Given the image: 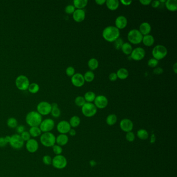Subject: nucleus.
I'll list each match as a JSON object with an SVG mask.
<instances>
[{
	"instance_id": "obj_29",
	"label": "nucleus",
	"mask_w": 177,
	"mask_h": 177,
	"mask_svg": "<svg viewBox=\"0 0 177 177\" xmlns=\"http://www.w3.org/2000/svg\"><path fill=\"white\" fill-rule=\"evenodd\" d=\"M123 53L126 55H130L133 51V47L129 43H124L121 49Z\"/></svg>"
},
{
	"instance_id": "obj_13",
	"label": "nucleus",
	"mask_w": 177,
	"mask_h": 177,
	"mask_svg": "<svg viewBox=\"0 0 177 177\" xmlns=\"http://www.w3.org/2000/svg\"><path fill=\"white\" fill-rule=\"evenodd\" d=\"M145 56V50L144 48L138 47L133 50L130 54V57L135 61H140L144 58Z\"/></svg>"
},
{
	"instance_id": "obj_14",
	"label": "nucleus",
	"mask_w": 177,
	"mask_h": 177,
	"mask_svg": "<svg viewBox=\"0 0 177 177\" xmlns=\"http://www.w3.org/2000/svg\"><path fill=\"white\" fill-rule=\"evenodd\" d=\"M26 148L27 151L30 153H34L36 152L39 150V144L36 139L34 138H31L30 140L26 142Z\"/></svg>"
},
{
	"instance_id": "obj_44",
	"label": "nucleus",
	"mask_w": 177,
	"mask_h": 177,
	"mask_svg": "<svg viewBox=\"0 0 177 177\" xmlns=\"http://www.w3.org/2000/svg\"><path fill=\"white\" fill-rule=\"evenodd\" d=\"M75 8L73 5H68L65 8V12L68 14H73L75 11Z\"/></svg>"
},
{
	"instance_id": "obj_36",
	"label": "nucleus",
	"mask_w": 177,
	"mask_h": 177,
	"mask_svg": "<svg viewBox=\"0 0 177 177\" xmlns=\"http://www.w3.org/2000/svg\"><path fill=\"white\" fill-rule=\"evenodd\" d=\"M83 76L85 82H92L94 81L95 78V74L92 71H88L85 73Z\"/></svg>"
},
{
	"instance_id": "obj_20",
	"label": "nucleus",
	"mask_w": 177,
	"mask_h": 177,
	"mask_svg": "<svg viewBox=\"0 0 177 177\" xmlns=\"http://www.w3.org/2000/svg\"><path fill=\"white\" fill-rule=\"evenodd\" d=\"M151 30L152 28L150 24L147 22H144L140 25L139 31H140L142 36H144L150 34Z\"/></svg>"
},
{
	"instance_id": "obj_37",
	"label": "nucleus",
	"mask_w": 177,
	"mask_h": 177,
	"mask_svg": "<svg viewBox=\"0 0 177 177\" xmlns=\"http://www.w3.org/2000/svg\"><path fill=\"white\" fill-rule=\"evenodd\" d=\"M28 90L31 94H36L39 91V85L36 83H32L30 84Z\"/></svg>"
},
{
	"instance_id": "obj_9",
	"label": "nucleus",
	"mask_w": 177,
	"mask_h": 177,
	"mask_svg": "<svg viewBox=\"0 0 177 177\" xmlns=\"http://www.w3.org/2000/svg\"><path fill=\"white\" fill-rule=\"evenodd\" d=\"M9 144L11 147L15 150H20L22 149L25 144V142L21 138L20 135L18 134L11 136V140Z\"/></svg>"
},
{
	"instance_id": "obj_15",
	"label": "nucleus",
	"mask_w": 177,
	"mask_h": 177,
	"mask_svg": "<svg viewBox=\"0 0 177 177\" xmlns=\"http://www.w3.org/2000/svg\"><path fill=\"white\" fill-rule=\"evenodd\" d=\"M57 131L60 134H66L69 133L70 130L71 129V127L69 124V122L67 120H61L57 124Z\"/></svg>"
},
{
	"instance_id": "obj_8",
	"label": "nucleus",
	"mask_w": 177,
	"mask_h": 177,
	"mask_svg": "<svg viewBox=\"0 0 177 177\" xmlns=\"http://www.w3.org/2000/svg\"><path fill=\"white\" fill-rule=\"evenodd\" d=\"M15 85L19 90L25 91L28 90L30 85V81L27 76L20 75L16 78Z\"/></svg>"
},
{
	"instance_id": "obj_6",
	"label": "nucleus",
	"mask_w": 177,
	"mask_h": 177,
	"mask_svg": "<svg viewBox=\"0 0 177 177\" xmlns=\"http://www.w3.org/2000/svg\"><path fill=\"white\" fill-rule=\"evenodd\" d=\"M67 159L62 155H55L52 159L51 165L57 169H63L67 166Z\"/></svg>"
},
{
	"instance_id": "obj_4",
	"label": "nucleus",
	"mask_w": 177,
	"mask_h": 177,
	"mask_svg": "<svg viewBox=\"0 0 177 177\" xmlns=\"http://www.w3.org/2000/svg\"><path fill=\"white\" fill-rule=\"evenodd\" d=\"M144 36L142 35L138 29H134L129 31L127 34L128 40L134 45H137L142 42Z\"/></svg>"
},
{
	"instance_id": "obj_48",
	"label": "nucleus",
	"mask_w": 177,
	"mask_h": 177,
	"mask_svg": "<svg viewBox=\"0 0 177 177\" xmlns=\"http://www.w3.org/2000/svg\"><path fill=\"white\" fill-rule=\"evenodd\" d=\"M109 78L110 81L114 82L116 81L118 78L116 73L114 72L110 73L109 76Z\"/></svg>"
},
{
	"instance_id": "obj_2",
	"label": "nucleus",
	"mask_w": 177,
	"mask_h": 177,
	"mask_svg": "<svg viewBox=\"0 0 177 177\" xmlns=\"http://www.w3.org/2000/svg\"><path fill=\"white\" fill-rule=\"evenodd\" d=\"M42 120V116L35 111L29 112L26 116V122L30 127L39 126Z\"/></svg>"
},
{
	"instance_id": "obj_45",
	"label": "nucleus",
	"mask_w": 177,
	"mask_h": 177,
	"mask_svg": "<svg viewBox=\"0 0 177 177\" xmlns=\"http://www.w3.org/2000/svg\"><path fill=\"white\" fill-rule=\"evenodd\" d=\"M20 135L24 142L28 141L29 140H30L31 137L30 136V134L29 133V131H26V130Z\"/></svg>"
},
{
	"instance_id": "obj_19",
	"label": "nucleus",
	"mask_w": 177,
	"mask_h": 177,
	"mask_svg": "<svg viewBox=\"0 0 177 177\" xmlns=\"http://www.w3.org/2000/svg\"><path fill=\"white\" fill-rule=\"evenodd\" d=\"M86 13L84 9H75L73 14V19L76 23H81L85 20Z\"/></svg>"
},
{
	"instance_id": "obj_40",
	"label": "nucleus",
	"mask_w": 177,
	"mask_h": 177,
	"mask_svg": "<svg viewBox=\"0 0 177 177\" xmlns=\"http://www.w3.org/2000/svg\"><path fill=\"white\" fill-rule=\"evenodd\" d=\"M114 47L116 50H120L121 47L122 46L123 44H124V41L123 40L122 38L119 37L116 40H115L114 42Z\"/></svg>"
},
{
	"instance_id": "obj_39",
	"label": "nucleus",
	"mask_w": 177,
	"mask_h": 177,
	"mask_svg": "<svg viewBox=\"0 0 177 177\" xmlns=\"http://www.w3.org/2000/svg\"><path fill=\"white\" fill-rule=\"evenodd\" d=\"M52 149H53L54 153L56 155H61V154H62V152H63V149H62V147L58 145L57 144H55V145H54L53 147H52Z\"/></svg>"
},
{
	"instance_id": "obj_3",
	"label": "nucleus",
	"mask_w": 177,
	"mask_h": 177,
	"mask_svg": "<svg viewBox=\"0 0 177 177\" xmlns=\"http://www.w3.org/2000/svg\"><path fill=\"white\" fill-rule=\"evenodd\" d=\"M40 142L44 147H53L56 144V136L51 132L42 133L40 138Z\"/></svg>"
},
{
	"instance_id": "obj_10",
	"label": "nucleus",
	"mask_w": 177,
	"mask_h": 177,
	"mask_svg": "<svg viewBox=\"0 0 177 177\" xmlns=\"http://www.w3.org/2000/svg\"><path fill=\"white\" fill-rule=\"evenodd\" d=\"M37 112L42 116H46L50 114L51 105L46 101H41L37 105Z\"/></svg>"
},
{
	"instance_id": "obj_50",
	"label": "nucleus",
	"mask_w": 177,
	"mask_h": 177,
	"mask_svg": "<svg viewBox=\"0 0 177 177\" xmlns=\"http://www.w3.org/2000/svg\"><path fill=\"white\" fill-rule=\"evenodd\" d=\"M151 4L152 7H153L154 9H156V8L159 7L160 4H161V3H160L159 1H158V0H154V1H152Z\"/></svg>"
},
{
	"instance_id": "obj_24",
	"label": "nucleus",
	"mask_w": 177,
	"mask_h": 177,
	"mask_svg": "<svg viewBox=\"0 0 177 177\" xmlns=\"http://www.w3.org/2000/svg\"><path fill=\"white\" fill-rule=\"evenodd\" d=\"M167 9L170 12H175L177 10V0H167L165 2Z\"/></svg>"
},
{
	"instance_id": "obj_38",
	"label": "nucleus",
	"mask_w": 177,
	"mask_h": 177,
	"mask_svg": "<svg viewBox=\"0 0 177 177\" xmlns=\"http://www.w3.org/2000/svg\"><path fill=\"white\" fill-rule=\"evenodd\" d=\"M75 104L77 106L79 107H82L84 105H85V103L86 102L85 101V99L84 97L82 96H78L75 98Z\"/></svg>"
},
{
	"instance_id": "obj_16",
	"label": "nucleus",
	"mask_w": 177,
	"mask_h": 177,
	"mask_svg": "<svg viewBox=\"0 0 177 177\" xmlns=\"http://www.w3.org/2000/svg\"><path fill=\"white\" fill-rule=\"evenodd\" d=\"M85 82L83 75H82L80 73H75L71 77V83L75 87H81L83 86L84 85Z\"/></svg>"
},
{
	"instance_id": "obj_7",
	"label": "nucleus",
	"mask_w": 177,
	"mask_h": 177,
	"mask_svg": "<svg viewBox=\"0 0 177 177\" xmlns=\"http://www.w3.org/2000/svg\"><path fill=\"white\" fill-rule=\"evenodd\" d=\"M82 112L86 117H92L96 115L97 108L93 103L86 102L82 107Z\"/></svg>"
},
{
	"instance_id": "obj_47",
	"label": "nucleus",
	"mask_w": 177,
	"mask_h": 177,
	"mask_svg": "<svg viewBox=\"0 0 177 177\" xmlns=\"http://www.w3.org/2000/svg\"><path fill=\"white\" fill-rule=\"evenodd\" d=\"M16 128L17 133L19 135H20L25 131V127L23 125H19Z\"/></svg>"
},
{
	"instance_id": "obj_51",
	"label": "nucleus",
	"mask_w": 177,
	"mask_h": 177,
	"mask_svg": "<svg viewBox=\"0 0 177 177\" xmlns=\"http://www.w3.org/2000/svg\"><path fill=\"white\" fill-rule=\"evenodd\" d=\"M7 143L6 142L4 137H0V148H4L7 145Z\"/></svg>"
},
{
	"instance_id": "obj_43",
	"label": "nucleus",
	"mask_w": 177,
	"mask_h": 177,
	"mask_svg": "<svg viewBox=\"0 0 177 177\" xmlns=\"http://www.w3.org/2000/svg\"><path fill=\"white\" fill-rule=\"evenodd\" d=\"M126 137V140L127 141L131 142L135 141L136 136H135L134 133L132 132V131H130V132L126 133V137Z\"/></svg>"
},
{
	"instance_id": "obj_22",
	"label": "nucleus",
	"mask_w": 177,
	"mask_h": 177,
	"mask_svg": "<svg viewBox=\"0 0 177 177\" xmlns=\"http://www.w3.org/2000/svg\"><path fill=\"white\" fill-rule=\"evenodd\" d=\"M106 7L111 11H115L119 8L120 2L118 0H106Z\"/></svg>"
},
{
	"instance_id": "obj_5",
	"label": "nucleus",
	"mask_w": 177,
	"mask_h": 177,
	"mask_svg": "<svg viewBox=\"0 0 177 177\" xmlns=\"http://www.w3.org/2000/svg\"><path fill=\"white\" fill-rule=\"evenodd\" d=\"M167 53L168 51L166 47L162 45H158L155 46L152 51L153 57L158 61L164 58Z\"/></svg>"
},
{
	"instance_id": "obj_30",
	"label": "nucleus",
	"mask_w": 177,
	"mask_h": 177,
	"mask_svg": "<svg viewBox=\"0 0 177 177\" xmlns=\"http://www.w3.org/2000/svg\"><path fill=\"white\" fill-rule=\"evenodd\" d=\"M88 67L92 71L95 70L99 67V61L97 59L92 58L88 61Z\"/></svg>"
},
{
	"instance_id": "obj_28",
	"label": "nucleus",
	"mask_w": 177,
	"mask_h": 177,
	"mask_svg": "<svg viewBox=\"0 0 177 177\" xmlns=\"http://www.w3.org/2000/svg\"><path fill=\"white\" fill-rule=\"evenodd\" d=\"M29 133L30 134L31 137L33 138H37L38 137L40 136L42 132L39 127H31L30 128Z\"/></svg>"
},
{
	"instance_id": "obj_58",
	"label": "nucleus",
	"mask_w": 177,
	"mask_h": 177,
	"mask_svg": "<svg viewBox=\"0 0 177 177\" xmlns=\"http://www.w3.org/2000/svg\"><path fill=\"white\" fill-rule=\"evenodd\" d=\"M172 69H173V71H174V72L175 74H177V63H175L173 65V67H172Z\"/></svg>"
},
{
	"instance_id": "obj_55",
	"label": "nucleus",
	"mask_w": 177,
	"mask_h": 177,
	"mask_svg": "<svg viewBox=\"0 0 177 177\" xmlns=\"http://www.w3.org/2000/svg\"><path fill=\"white\" fill-rule=\"evenodd\" d=\"M68 134H69L70 136H75L76 135V132L75 129L71 128V129L70 130V131H69Z\"/></svg>"
},
{
	"instance_id": "obj_42",
	"label": "nucleus",
	"mask_w": 177,
	"mask_h": 177,
	"mask_svg": "<svg viewBox=\"0 0 177 177\" xmlns=\"http://www.w3.org/2000/svg\"><path fill=\"white\" fill-rule=\"evenodd\" d=\"M158 64V61L154 58H150L148 61V65L151 68H156Z\"/></svg>"
},
{
	"instance_id": "obj_33",
	"label": "nucleus",
	"mask_w": 177,
	"mask_h": 177,
	"mask_svg": "<svg viewBox=\"0 0 177 177\" xmlns=\"http://www.w3.org/2000/svg\"><path fill=\"white\" fill-rule=\"evenodd\" d=\"M96 97V94L92 91H89L86 92L84 96V98L86 102L92 103V102H94Z\"/></svg>"
},
{
	"instance_id": "obj_31",
	"label": "nucleus",
	"mask_w": 177,
	"mask_h": 177,
	"mask_svg": "<svg viewBox=\"0 0 177 177\" xmlns=\"http://www.w3.org/2000/svg\"><path fill=\"white\" fill-rule=\"evenodd\" d=\"M69 123L71 128H76L80 125L81 123V119L78 116L75 115L70 119Z\"/></svg>"
},
{
	"instance_id": "obj_23",
	"label": "nucleus",
	"mask_w": 177,
	"mask_h": 177,
	"mask_svg": "<svg viewBox=\"0 0 177 177\" xmlns=\"http://www.w3.org/2000/svg\"><path fill=\"white\" fill-rule=\"evenodd\" d=\"M142 42L143 43V44L145 46L151 47L154 44V42H155V39H154L153 36L151 35V34H148V35L143 36Z\"/></svg>"
},
{
	"instance_id": "obj_56",
	"label": "nucleus",
	"mask_w": 177,
	"mask_h": 177,
	"mask_svg": "<svg viewBox=\"0 0 177 177\" xmlns=\"http://www.w3.org/2000/svg\"><path fill=\"white\" fill-rule=\"evenodd\" d=\"M155 140H156L155 136L154 135V134H152V136H151V144H154V142H155Z\"/></svg>"
},
{
	"instance_id": "obj_34",
	"label": "nucleus",
	"mask_w": 177,
	"mask_h": 177,
	"mask_svg": "<svg viewBox=\"0 0 177 177\" xmlns=\"http://www.w3.org/2000/svg\"><path fill=\"white\" fill-rule=\"evenodd\" d=\"M117 121V116L114 114H111L107 116L106 119V124L109 126H113L115 125Z\"/></svg>"
},
{
	"instance_id": "obj_18",
	"label": "nucleus",
	"mask_w": 177,
	"mask_h": 177,
	"mask_svg": "<svg viewBox=\"0 0 177 177\" xmlns=\"http://www.w3.org/2000/svg\"><path fill=\"white\" fill-rule=\"evenodd\" d=\"M127 19L126 18V17L123 15L118 16L115 19V27L117 28L119 30L125 28L127 26Z\"/></svg>"
},
{
	"instance_id": "obj_26",
	"label": "nucleus",
	"mask_w": 177,
	"mask_h": 177,
	"mask_svg": "<svg viewBox=\"0 0 177 177\" xmlns=\"http://www.w3.org/2000/svg\"><path fill=\"white\" fill-rule=\"evenodd\" d=\"M73 2V6L77 9H83L88 4L87 0H75Z\"/></svg>"
},
{
	"instance_id": "obj_57",
	"label": "nucleus",
	"mask_w": 177,
	"mask_h": 177,
	"mask_svg": "<svg viewBox=\"0 0 177 177\" xmlns=\"http://www.w3.org/2000/svg\"><path fill=\"white\" fill-rule=\"evenodd\" d=\"M11 136H6L5 137H4V139L5 140L6 142H7V144H9V141L11 140Z\"/></svg>"
},
{
	"instance_id": "obj_54",
	"label": "nucleus",
	"mask_w": 177,
	"mask_h": 177,
	"mask_svg": "<svg viewBox=\"0 0 177 177\" xmlns=\"http://www.w3.org/2000/svg\"><path fill=\"white\" fill-rule=\"evenodd\" d=\"M95 2L99 5H102L103 4H106V0H96L95 1Z\"/></svg>"
},
{
	"instance_id": "obj_27",
	"label": "nucleus",
	"mask_w": 177,
	"mask_h": 177,
	"mask_svg": "<svg viewBox=\"0 0 177 177\" xmlns=\"http://www.w3.org/2000/svg\"><path fill=\"white\" fill-rule=\"evenodd\" d=\"M116 73L117 75V78L120 80H125L127 78L128 76L129 75L128 71L127 69L123 68L119 69Z\"/></svg>"
},
{
	"instance_id": "obj_11",
	"label": "nucleus",
	"mask_w": 177,
	"mask_h": 177,
	"mask_svg": "<svg viewBox=\"0 0 177 177\" xmlns=\"http://www.w3.org/2000/svg\"><path fill=\"white\" fill-rule=\"evenodd\" d=\"M55 123L53 119H46L42 120L40 125V128L42 133L51 132V130L55 127Z\"/></svg>"
},
{
	"instance_id": "obj_12",
	"label": "nucleus",
	"mask_w": 177,
	"mask_h": 177,
	"mask_svg": "<svg viewBox=\"0 0 177 177\" xmlns=\"http://www.w3.org/2000/svg\"><path fill=\"white\" fill-rule=\"evenodd\" d=\"M94 105L96 108L99 109H103L106 108L108 105V99L104 95L96 96L94 100Z\"/></svg>"
},
{
	"instance_id": "obj_25",
	"label": "nucleus",
	"mask_w": 177,
	"mask_h": 177,
	"mask_svg": "<svg viewBox=\"0 0 177 177\" xmlns=\"http://www.w3.org/2000/svg\"><path fill=\"white\" fill-rule=\"evenodd\" d=\"M51 110L50 114L51 116L54 118H58L61 115V111L59 108L58 105L56 103H53L51 104Z\"/></svg>"
},
{
	"instance_id": "obj_32",
	"label": "nucleus",
	"mask_w": 177,
	"mask_h": 177,
	"mask_svg": "<svg viewBox=\"0 0 177 177\" xmlns=\"http://www.w3.org/2000/svg\"><path fill=\"white\" fill-rule=\"evenodd\" d=\"M137 136L140 140H145L149 138V133L147 130L144 129H140L138 130L137 133Z\"/></svg>"
},
{
	"instance_id": "obj_21",
	"label": "nucleus",
	"mask_w": 177,
	"mask_h": 177,
	"mask_svg": "<svg viewBox=\"0 0 177 177\" xmlns=\"http://www.w3.org/2000/svg\"><path fill=\"white\" fill-rule=\"evenodd\" d=\"M69 142V137L66 134H59L56 137V144L61 147L64 146Z\"/></svg>"
},
{
	"instance_id": "obj_41",
	"label": "nucleus",
	"mask_w": 177,
	"mask_h": 177,
	"mask_svg": "<svg viewBox=\"0 0 177 177\" xmlns=\"http://www.w3.org/2000/svg\"><path fill=\"white\" fill-rule=\"evenodd\" d=\"M52 159L51 156L49 155H45L43 156L42 158L43 163L45 165L47 166L51 165L52 163Z\"/></svg>"
},
{
	"instance_id": "obj_49",
	"label": "nucleus",
	"mask_w": 177,
	"mask_h": 177,
	"mask_svg": "<svg viewBox=\"0 0 177 177\" xmlns=\"http://www.w3.org/2000/svg\"><path fill=\"white\" fill-rule=\"evenodd\" d=\"M164 72L163 68L161 67H156L153 70V72H154L155 75H161Z\"/></svg>"
},
{
	"instance_id": "obj_35",
	"label": "nucleus",
	"mask_w": 177,
	"mask_h": 177,
	"mask_svg": "<svg viewBox=\"0 0 177 177\" xmlns=\"http://www.w3.org/2000/svg\"><path fill=\"white\" fill-rule=\"evenodd\" d=\"M7 125L10 128H16L18 126V121L15 117H10L7 120Z\"/></svg>"
},
{
	"instance_id": "obj_53",
	"label": "nucleus",
	"mask_w": 177,
	"mask_h": 177,
	"mask_svg": "<svg viewBox=\"0 0 177 177\" xmlns=\"http://www.w3.org/2000/svg\"><path fill=\"white\" fill-rule=\"evenodd\" d=\"M120 3L122 4L123 5L129 6L132 3V1H127V0H121Z\"/></svg>"
},
{
	"instance_id": "obj_17",
	"label": "nucleus",
	"mask_w": 177,
	"mask_h": 177,
	"mask_svg": "<svg viewBox=\"0 0 177 177\" xmlns=\"http://www.w3.org/2000/svg\"><path fill=\"white\" fill-rule=\"evenodd\" d=\"M120 126L122 131L127 133L133 130L134 124L130 119H124L120 120Z\"/></svg>"
},
{
	"instance_id": "obj_52",
	"label": "nucleus",
	"mask_w": 177,
	"mask_h": 177,
	"mask_svg": "<svg viewBox=\"0 0 177 177\" xmlns=\"http://www.w3.org/2000/svg\"><path fill=\"white\" fill-rule=\"evenodd\" d=\"M139 2L143 5H149L151 4L152 1L151 0H140Z\"/></svg>"
},
{
	"instance_id": "obj_46",
	"label": "nucleus",
	"mask_w": 177,
	"mask_h": 177,
	"mask_svg": "<svg viewBox=\"0 0 177 177\" xmlns=\"http://www.w3.org/2000/svg\"><path fill=\"white\" fill-rule=\"evenodd\" d=\"M66 73L68 76L72 77L75 74V69L72 66L68 67L66 69Z\"/></svg>"
},
{
	"instance_id": "obj_1",
	"label": "nucleus",
	"mask_w": 177,
	"mask_h": 177,
	"mask_svg": "<svg viewBox=\"0 0 177 177\" xmlns=\"http://www.w3.org/2000/svg\"><path fill=\"white\" fill-rule=\"evenodd\" d=\"M102 35L106 41L109 42H114L120 37V31L115 26H110L103 29Z\"/></svg>"
}]
</instances>
